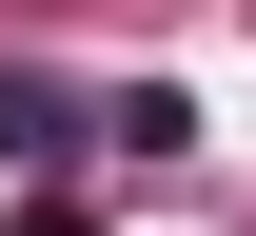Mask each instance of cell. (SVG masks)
I'll return each mask as SVG.
<instances>
[{
    "instance_id": "obj_1",
    "label": "cell",
    "mask_w": 256,
    "mask_h": 236,
    "mask_svg": "<svg viewBox=\"0 0 256 236\" xmlns=\"http://www.w3.org/2000/svg\"><path fill=\"white\" fill-rule=\"evenodd\" d=\"M60 138H98V118H79L40 59H0V158H60Z\"/></svg>"
},
{
    "instance_id": "obj_3",
    "label": "cell",
    "mask_w": 256,
    "mask_h": 236,
    "mask_svg": "<svg viewBox=\"0 0 256 236\" xmlns=\"http://www.w3.org/2000/svg\"><path fill=\"white\" fill-rule=\"evenodd\" d=\"M20 236H79V217H20Z\"/></svg>"
},
{
    "instance_id": "obj_2",
    "label": "cell",
    "mask_w": 256,
    "mask_h": 236,
    "mask_svg": "<svg viewBox=\"0 0 256 236\" xmlns=\"http://www.w3.org/2000/svg\"><path fill=\"white\" fill-rule=\"evenodd\" d=\"M98 138H118V158H178V138H197V99H178V79H138V99H98Z\"/></svg>"
}]
</instances>
